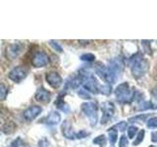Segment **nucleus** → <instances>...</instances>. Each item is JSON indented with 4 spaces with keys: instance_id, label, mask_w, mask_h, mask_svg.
<instances>
[{
    "instance_id": "nucleus-20",
    "label": "nucleus",
    "mask_w": 157,
    "mask_h": 147,
    "mask_svg": "<svg viewBox=\"0 0 157 147\" xmlns=\"http://www.w3.org/2000/svg\"><path fill=\"white\" fill-rule=\"evenodd\" d=\"M144 134H145V131H144V130H140V131H139V134H137V135H136V137L135 141L132 142V145L136 146V145L140 144L141 142L144 141Z\"/></svg>"
},
{
    "instance_id": "nucleus-7",
    "label": "nucleus",
    "mask_w": 157,
    "mask_h": 147,
    "mask_svg": "<svg viewBox=\"0 0 157 147\" xmlns=\"http://www.w3.org/2000/svg\"><path fill=\"white\" fill-rule=\"evenodd\" d=\"M27 75H28L27 69L24 67H21V66H18L16 68H14L13 70L10 71V73L8 74V77L11 81H13L14 82L19 83L26 78Z\"/></svg>"
},
{
    "instance_id": "nucleus-21",
    "label": "nucleus",
    "mask_w": 157,
    "mask_h": 147,
    "mask_svg": "<svg viewBox=\"0 0 157 147\" xmlns=\"http://www.w3.org/2000/svg\"><path fill=\"white\" fill-rule=\"evenodd\" d=\"M146 118H147V115L146 114L137 115V116H135V117H132V118H130L129 122L130 123H141V122H144Z\"/></svg>"
},
{
    "instance_id": "nucleus-25",
    "label": "nucleus",
    "mask_w": 157,
    "mask_h": 147,
    "mask_svg": "<svg viewBox=\"0 0 157 147\" xmlns=\"http://www.w3.org/2000/svg\"><path fill=\"white\" fill-rule=\"evenodd\" d=\"M49 44H50V46H51L55 51H57V52H63V47L61 46V44L59 43L58 41L50 40V41H49Z\"/></svg>"
},
{
    "instance_id": "nucleus-23",
    "label": "nucleus",
    "mask_w": 157,
    "mask_h": 147,
    "mask_svg": "<svg viewBox=\"0 0 157 147\" xmlns=\"http://www.w3.org/2000/svg\"><path fill=\"white\" fill-rule=\"evenodd\" d=\"M111 91H112V87L110 85H108V83L99 87V92L102 93V94H104V95H109L111 93Z\"/></svg>"
},
{
    "instance_id": "nucleus-30",
    "label": "nucleus",
    "mask_w": 157,
    "mask_h": 147,
    "mask_svg": "<svg viewBox=\"0 0 157 147\" xmlns=\"http://www.w3.org/2000/svg\"><path fill=\"white\" fill-rule=\"evenodd\" d=\"M142 46H144V51L147 54H151V49H150V41L149 40H142L141 41Z\"/></svg>"
},
{
    "instance_id": "nucleus-12",
    "label": "nucleus",
    "mask_w": 157,
    "mask_h": 147,
    "mask_svg": "<svg viewBox=\"0 0 157 147\" xmlns=\"http://www.w3.org/2000/svg\"><path fill=\"white\" fill-rule=\"evenodd\" d=\"M34 98H36V100L37 102L48 103L51 99V94H50V92L47 91L46 89H44L43 87H40L36 90V94H34Z\"/></svg>"
},
{
    "instance_id": "nucleus-6",
    "label": "nucleus",
    "mask_w": 157,
    "mask_h": 147,
    "mask_svg": "<svg viewBox=\"0 0 157 147\" xmlns=\"http://www.w3.org/2000/svg\"><path fill=\"white\" fill-rule=\"evenodd\" d=\"M101 111H102V118H101V124L104 125L106 123L112 119L115 113V105L110 101L103 102L101 104Z\"/></svg>"
},
{
    "instance_id": "nucleus-17",
    "label": "nucleus",
    "mask_w": 157,
    "mask_h": 147,
    "mask_svg": "<svg viewBox=\"0 0 157 147\" xmlns=\"http://www.w3.org/2000/svg\"><path fill=\"white\" fill-rule=\"evenodd\" d=\"M16 127L17 126L14 124V123L12 121H10V122H7L6 124H5L2 127V130H3V132L4 134H12V132L16 130Z\"/></svg>"
},
{
    "instance_id": "nucleus-28",
    "label": "nucleus",
    "mask_w": 157,
    "mask_h": 147,
    "mask_svg": "<svg viewBox=\"0 0 157 147\" xmlns=\"http://www.w3.org/2000/svg\"><path fill=\"white\" fill-rule=\"evenodd\" d=\"M7 93H8V88L6 87V85H5L4 83H1V85H0V97H1L2 100L5 99Z\"/></svg>"
},
{
    "instance_id": "nucleus-31",
    "label": "nucleus",
    "mask_w": 157,
    "mask_h": 147,
    "mask_svg": "<svg viewBox=\"0 0 157 147\" xmlns=\"http://www.w3.org/2000/svg\"><path fill=\"white\" fill-rule=\"evenodd\" d=\"M129 145V140H128L126 135H122L120 137V141H119V147H128Z\"/></svg>"
},
{
    "instance_id": "nucleus-18",
    "label": "nucleus",
    "mask_w": 157,
    "mask_h": 147,
    "mask_svg": "<svg viewBox=\"0 0 157 147\" xmlns=\"http://www.w3.org/2000/svg\"><path fill=\"white\" fill-rule=\"evenodd\" d=\"M108 134H109V141H110V144L113 146L116 141L118 139V132H117V130H115L114 127H111V129L108 130Z\"/></svg>"
},
{
    "instance_id": "nucleus-15",
    "label": "nucleus",
    "mask_w": 157,
    "mask_h": 147,
    "mask_svg": "<svg viewBox=\"0 0 157 147\" xmlns=\"http://www.w3.org/2000/svg\"><path fill=\"white\" fill-rule=\"evenodd\" d=\"M156 110L157 109V104H154L153 102L151 101H142L140 103L139 107H137V110L140 111H144V110Z\"/></svg>"
},
{
    "instance_id": "nucleus-16",
    "label": "nucleus",
    "mask_w": 157,
    "mask_h": 147,
    "mask_svg": "<svg viewBox=\"0 0 157 147\" xmlns=\"http://www.w3.org/2000/svg\"><path fill=\"white\" fill-rule=\"evenodd\" d=\"M61 95H59L58 98H57V100H56V106H57L58 109H60L61 111L65 112V113H68L69 112V106L66 104L65 102H64V99H63V97Z\"/></svg>"
},
{
    "instance_id": "nucleus-24",
    "label": "nucleus",
    "mask_w": 157,
    "mask_h": 147,
    "mask_svg": "<svg viewBox=\"0 0 157 147\" xmlns=\"http://www.w3.org/2000/svg\"><path fill=\"white\" fill-rule=\"evenodd\" d=\"M81 60L86 61V62H92L95 60V56L91 53H86V54H82L81 56Z\"/></svg>"
},
{
    "instance_id": "nucleus-19",
    "label": "nucleus",
    "mask_w": 157,
    "mask_h": 147,
    "mask_svg": "<svg viewBox=\"0 0 157 147\" xmlns=\"http://www.w3.org/2000/svg\"><path fill=\"white\" fill-rule=\"evenodd\" d=\"M92 142H93V144H96L99 147H104L106 145L107 140H106L105 135L102 134V135H98L97 137H95V138L92 140Z\"/></svg>"
},
{
    "instance_id": "nucleus-26",
    "label": "nucleus",
    "mask_w": 157,
    "mask_h": 147,
    "mask_svg": "<svg viewBox=\"0 0 157 147\" xmlns=\"http://www.w3.org/2000/svg\"><path fill=\"white\" fill-rule=\"evenodd\" d=\"M137 126H131L129 129H128V136H129V138H134L136 136V134H137Z\"/></svg>"
},
{
    "instance_id": "nucleus-13",
    "label": "nucleus",
    "mask_w": 157,
    "mask_h": 147,
    "mask_svg": "<svg viewBox=\"0 0 157 147\" xmlns=\"http://www.w3.org/2000/svg\"><path fill=\"white\" fill-rule=\"evenodd\" d=\"M61 130H62V134L63 135L68 139H75L76 138V134L72 130V126L69 123V121H64L63 124L61 126Z\"/></svg>"
},
{
    "instance_id": "nucleus-2",
    "label": "nucleus",
    "mask_w": 157,
    "mask_h": 147,
    "mask_svg": "<svg viewBox=\"0 0 157 147\" xmlns=\"http://www.w3.org/2000/svg\"><path fill=\"white\" fill-rule=\"evenodd\" d=\"M115 95L118 102L126 104V103H131L135 100L136 91L134 88L130 87L128 82H123L115 88Z\"/></svg>"
},
{
    "instance_id": "nucleus-8",
    "label": "nucleus",
    "mask_w": 157,
    "mask_h": 147,
    "mask_svg": "<svg viewBox=\"0 0 157 147\" xmlns=\"http://www.w3.org/2000/svg\"><path fill=\"white\" fill-rule=\"evenodd\" d=\"M49 63V58L46 53L43 51H36L33 53L32 58V65L34 68H42L45 67Z\"/></svg>"
},
{
    "instance_id": "nucleus-1",
    "label": "nucleus",
    "mask_w": 157,
    "mask_h": 147,
    "mask_svg": "<svg viewBox=\"0 0 157 147\" xmlns=\"http://www.w3.org/2000/svg\"><path fill=\"white\" fill-rule=\"evenodd\" d=\"M130 60L132 62L131 71L132 77L136 78H140L144 77L148 69V62L142 57V55H140V53H136Z\"/></svg>"
},
{
    "instance_id": "nucleus-22",
    "label": "nucleus",
    "mask_w": 157,
    "mask_h": 147,
    "mask_svg": "<svg viewBox=\"0 0 157 147\" xmlns=\"http://www.w3.org/2000/svg\"><path fill=\"white\" fill-rule=\"evenodd\" d=\"M78 95L80 96L82 99H86V100H90V94L87 92V90H86L85 88H80L78 90Z\"/></svg>"
},
{
    "instance_id": "nucleus-4",
    "label": "nucleus",
    "mask_w": 157,
    "mask_h": 147,
    "mask_svg": "<svg viewBox=\"0 0 157 147\" xmlns=\"http://www.w3.org/2000/svg\"><path fill=\"white\" fill-rule=\"evenodd\" d=\"M94 71L96 73V75L101 80L108 83H113L117 80V74L109 66L107 67L105 65H102L100 63H97L94 67Z\"/></svg>"
},
{
    "instance_id": "nucleus-36",
    "label": "nucleus",
    "mask_w": 157,
    "mask_h": 147,
    "mask_svg": "<svg viewBox=\"0 0 157 147\" xmlns=\"http://www.w3.org/2000/svg\"><path fill=\"white\" fill-rule=\"evenodd\" d=\"M151 93H152V96H153L155 99L157 100V87H154L153 89H152Z\"/></svg>"
},
{
    "instance_id": "nucleus-10",
    "label": "nucleus",
    "mask_w": 157,
    "mask_h": 147,
    "mask_svg": "<svg viewBox=\"0 0 157 147\" xmlns=\"http://www.w3.org/2000/svg\"><path fill=\"white\" fill-rule=\"evenodd\" d=\"M41 111H42V109H41L40 106H36V105L29 106V108H27V109L24 111L23 117L26 121L32 122L36 119L39 114H40Z\"/></svg>"
},
{
    "instance_id": "nucleus-3",
    "label": "nucleus",
    "mask_w": 157,
    "mask_h": 147,
    "mask_svg": "<svg viewBox=\"0 0 157 147\" xmlns=\"http://www.w3.org/2000/svg\"><path fill=\"white\" fill-rule=\"evenodd\" d=\"M78 76L81 77L82 81V85L83 86L85 89H86L87 91H90L91 93H98L99 91V85H98L97 80L95 78V77L90 74V72H87L86 70H82L78 74Z\"/></svg>"
},
{
    "instance_id": "nucleus-32",
    "label": "nucleus",
    "mask_w": 157,
    "mask_h": 147,
    "mask_svg": "<svg viewBox=\"0 0 157 147\" xmlns=\"http://www.w3.org/2000/svg\"><path fill=\"white\" fill-rule=\"evenodd\" d=\"M22 145H23V141L21 139V137H18L17 139H15L13 142H11L9 147H21Z\"/></svg>"
},
{
    "instance_id": "nucleus-34",
    "label": "nucleus",
    "mask_w": 157,
    "mask_h": 147,
    "mask_svg": "<svg viewBox=\"0 0 157 147\" xmlns=\"http://www.w3.org/2000/svg\"><path fill=\"white\" fill-rule=\"evenodd\" d=\"M38 147H48V141L46 139H42L39 141Z\"/></svg>"
},
{
    "instance_id": "nucleus-5",
    "label": "nucleus",
    "mask_w": 157,
    "mask_h": 147,
    "mask_svg": "<svg viewBox=\"0 0 157 147\" xmlns=\"http://www.w3.org/2000/svg\"><path fill=\"white\" fill-rule=\"evenodd\" d=\"M82 111L83 112L88 120L90 122V125L93 126L96 125L97 119H98V114H97V106L95 103L92 102H87V103H82Z\"/></svg>"
},
{
    "instance_id": "nucleus-33",
    "label": "nucleus",
    "mask_w": 157,
    "mask_h": 147,
    "mask_svg": "<svg viewBox=\"0 0 157 147\" xmlns=\"http://www.w3.org/2000/svg\"><path fill=\"white\" fill-rule=\"evenodd\" d=\"M87 135H90V132H87L86 130H80V131L76 134V138L82 139V138H85V137H86Z\"/></svg>"
},
{
    "instance_id": "nucleus-14",
    "label": "nucleus",
    "mask_w": 157,
    "mask_h": 147,
    "mask_svg": "<svg viewBox=\"0 0 157 147\" xmlns=\"http://www.w3.org/2000/svg\"><path fill=\"white\" fill-rule=\"evenodd\" d=\"M60 121H61V115L56 111H52L50 114L45 118L44 123L48 126H56L60 123Z\"/></svg>"
},
{
    "instance_id": "nucleus-29",
    "label": "nucleus",
    "mask_w": 157,
    "mask_h": 147,
    "mask_svg": "<svg viewBox=\"0 0 157 147\" xmlns=\"http://www.w3.org/2000/svg\"><path fill=\"white\" fill-rule=\"evenodd\" d=\"M113 127H114V129L119 130L120 131H124L126 130V127H127V122L122 121L120 123H118V124H116Z\"/></svg>"
},
{
    "instance_id": "nucleus-11",
    "label": "nucleus",
    "mask_w": 157,
    "mask_h": 147,
    "mask_svg": "<svg viewBox=\"0 0 157 147\" xmlns=\"http://www.w3.org/2000/svg\"><path fill=\"white\" fill-rule=\"evenodd\" d=\"M45 80L48 82V85L53 88H58L62 85V77L57 72H49L46 74Z\"/></svg>"
},
{
    "instance_id": "nucleus-9",
    "label": "nucleus",
    "mask_w": 157,
    "mask_h": 147,
    "mask_svg": "<svg viewBox=\"0 0 157 147\" xmlns=\"http://www.w3.org/2000/svg\"><path fill=\"white\" fill-rule=\"evenodd\" d=\"M23 49H24V44H22L21 42L12 43L6 47L5 55H6V57L9 60H14L15 58H17L22 53Z\"/></svg>"
},
{
    "instance_id": "nucleus-27",
    "label": "nucleus",
    "mask_w": 157,
    "mask_h": 147,
    "mask_svg": "<svg viewBox=\"0 0 157 147\" xmlns=\"http://www.w3.org/2000/svg\"><path fill=\"white\" fill-rule=\"evenodd\" d=\"M146 126L147 127H149V129H155V127H157V117L150 118V119L147 121Z\"/></svg>"
},
{
    "instance_id": "nucleus-37",
    "label": "nucleus",
    "mask_w": 157,
    "mask_h": 147,
    "mask_svg": "<svg viewBox=\"0 0 157 147\" xmlns=\"http://www.w3.org/2000/svg\"><path fill=\"white\" fill-rule=\"evenodd\" d=\"M149 147H154V146H153V145H150Z\"/></svg>"
},
{
    "instance_id": "nucleus-35",
    "label": "nucleus",
    "mask_w": 157,
    "mask_h": 147,
    "mask_svg": "<svg viewBox=\"0 0 157 147\" xmlns=\"http://www.w3.org/2000/svg\"><path fill=\"white\" fill-rule=\"evenodd\" d=\"M151 140L152 142H157V131H153L151 134Z\"/></svg>"
}]
</instances>
